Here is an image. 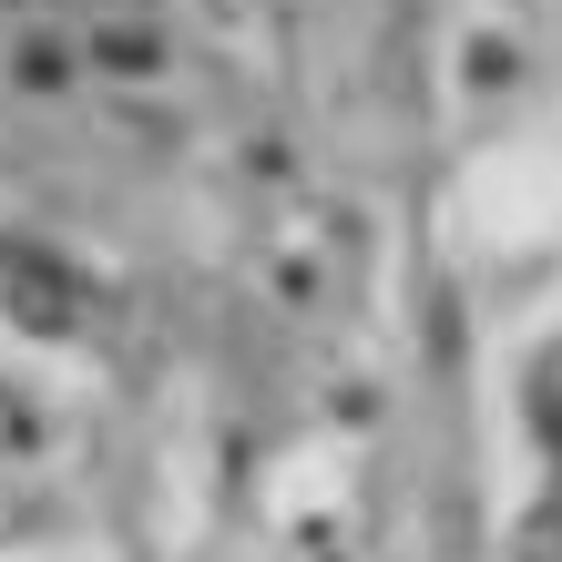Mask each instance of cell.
I'll return each mask as SVG.
<instances>
[{
    "instance_id": "obj_1",
    "label": "cell",
    "mask_w": 562,
    "mask_h": 562,
    "mask_svg": "<svg viewBox=\"0 0 562 562\" xmlns=\"http://www.w3.org/2000/svg\"><path fill=\"white\" fill-rule=\"evenodd\" d=\"M0 296H11V317H31V327H72L82 317V277L61 267V256H42V246H0Z\"/></svg>"
},
{
    "instance_id": "obj_2",
    "label": "cell",
    "mask_w": 562,
    "mask_h": 562,
    "mask_svg": "<svg viewBox=\"0 0 562 562\" xmlns=\"http://www.w3.org/2000/svg\"><path fill=\"white\" fill-rule=\"evenodd\" d=\"M521 562H562V502H542L521 521Z\"/></svg>"
}]
</instances>
